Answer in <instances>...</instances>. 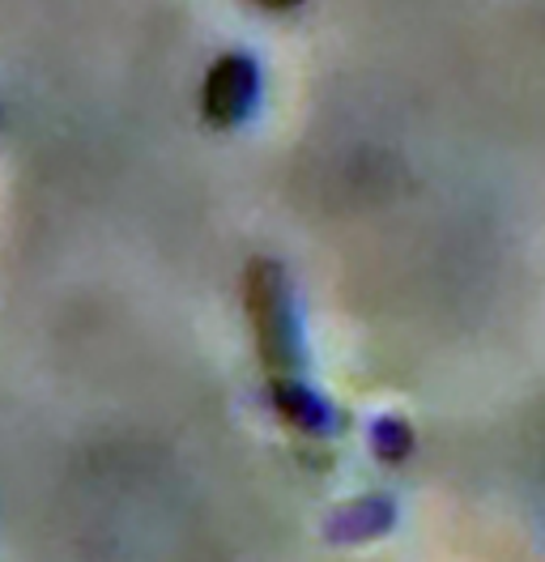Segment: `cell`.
<instances>
[{"mask_svg": "<svg viewBox=\"0 0 545 562\" xmlns=\"http://www.w3.org/2000/svg\"><path fill=\"white\" fill-rule=\"evenodd\" d=\"M243 307H247L272 414L299 435H333L341 422L337 409L311 387V375H307V346L290 273L269 256H256L243 273Z\"/></svg>", "mask_w": 545, "mask_h": 562, "instance_id": "obj_1", "label": "cell"}, {"mask_svg": "<svg viewBox=\"0 0 545 562\" xmlns=\"http://www.w3.org/2000/svg\"><path fill=\"white\" fill-rule=\"evenodd\" d=\"M260 106V65L247 52H222L201 86V115L209 128L231 133Z\"/></svg>", "mask_w": 545, "mask_h": 562, "instance_id": "obj_2", "label": "cell"}, {"mask_svg": "<svg viewBox=\"0 0 545 562\" xmlns=\"http://www.w3.org/2000/svg\"><path fill=\"white\" fill-rule=\"evenodd\" d=\"M392 525H397V507H392V498L371 494V498L345 503L337 516L329 520V541H341V546H349V541H371V537L388 532Z\"/></svg>", "mask_w": 545, "mask_h": 562, "instance_id": "obj_3", "label": "cell"}, {"mask_svg": "<svg viewBox=\"0 0 545 562\" xmlns=\"http://www.w3.org/2000/svg\"><path fill=\"white\" fill-rule=\"evenodd\" d=\"M371 448L379 460H405L413 448V435L401 418H379L371 430Z\"/></svg>", "mask_w": 545, "mask_h": 562, "instance_id": "obj_4", "label": "cell"}, {"mask_svg": "<svg viewBox=\"0 0 545 562\" xmlns=\"http://www.w3.org/2000/svg\"><path fill=\"white\" fill-rule=\"evenodd\" d=\"M252 4H260V9H269V13H290V9H299L303 0H252Z\"/></svg>", "mask_w": 545, "mask_h": 562, "instance_id": "obj_5", "label": "cell"}]
</instances>
